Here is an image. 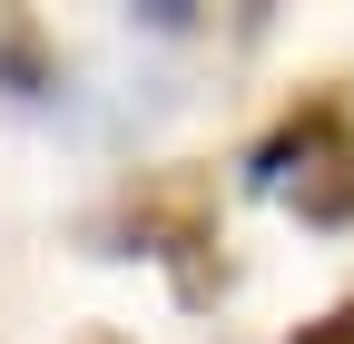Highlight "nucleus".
<instances>
[{
	"instance_id": "obj_1",
	"label": "nucleus",
	"mask_w": 354,
	"mask_h": 344,
	"mask_svg": "<svg viewBox=\"0 0 354 344\" xmlns=\"http://www.w3.org/2000/svg\"><path fill=\"white\" fill-rule=\"evenodd\" d=\"M88 236H118L109 256H158L177 305H216L227 295V246H216V197L197 167H138L118 187V207Z\"/></svg>"
},
{
	"instance_id": "obj_2",
	"label": "nucleus",
	"mask_w": 354,
	"mask_h": 344,
	"mask_svg": "<svg viewBox=\"0 0 354 344\" xmlns=\"http://www.w3.org/2000/svg\"><path fill=\"white\" fill-rule=\"evenodd\" d=\"M256 197H286L305 227H354V108L344 99H295L246 157Z\"/></svg>"
},
{
	"instance_id": "obj_3",
	"label": "nucleus",
	"mask_w": 354,
	"mask_h": 344,
	"mask_svg": "<svg viewBox=\"0 0 354 344\" xmlns=\"http://www.w3.org/2000/svg\"><path fill=\"white\" fill-rule=\"evenodd\" d=\"M0 89L10 99H59V50L39 39V20H0Z\"/></svg>"
},
{
	"instance_id": "obj_4",
	"label": "nucleus",
	"mask_w": 354,
	"mask_h": 344,
	"mask_svg": "<svg viewBox=\"0 0 354 344\" xmlns=\"http://www.w3.org/2000/svg\"><path fill=\"white\" fill-rule=\"evenodd\" d=\"M286 344H354V295H344V305H325L315 325H295Z\"/></svg>"
},
{
	"instance_id": "obj_5",
	"label": "nucleus",
	"mask_w": 354,
	"mask_h": 344,
	"mask_svg": "<svg viewBox=\"0 0 354 344\" xmlns=\"http://www.w3.org/2000/svg\"><path fill=\"white\" fill-rule=\"evenodd\" d=\"M138 30H197V0H138Z\"/></svg>"
},
{
	"instance_id": "obj_6",
	"label": "nucleus",
	"mask_w": 354,
	"mask_h": 344,
	"mask_svg": "<svg viewBox=\"0 0 354 344\" xmlns=\"http://www.w3.org/2000/svg\"><path fill=\"white\" fill-rule=\"evenodd\" d=\"M79 344H118V334H79Z\"/></svg>"
}]
</instances>
